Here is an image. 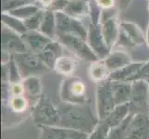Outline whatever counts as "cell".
Returning <instances> with one entry per match:
<instances>
[{
  "label": "cell",
  "instance_id": "1",
  "mask_svg": "<svg viewBox=\"0 0 149 139\" xmlns=\"http://www.w3.org/2000/svg\"><path fill=\"white\" fill-rule=\"evenodd\" d=\"M58 108L59 110L58 126L89 135L99 122L98 118L92 112L88 103L84 105H74L61 102Z\"/></svg>",
  "mask_w": 149,
  "mask_h": 139
},
{
  "label": "cell",
  "instance_id": "2",
  "mask_svg": "<svg viewBox=\"0 0 149 139\" xmlns=\"http://www.w3.org/2000/svg\"><path fill=\"white\" fill-rule=\"evenodd\" d=\"M33 122L39 127L58 126L59 110L48 97L42 96L35 102L31 110Z\"/></svg>",
  "mask_w": 149,
  "mask_h": 139
},
{
  "label": "cell",
  "instance_id": "3",
  "mask_svg": "<svg viewBox=\"0 0 149 139\" xmlns=\"http://www.w3.org/2000/svg\"><path fill=\"white\" fill-rule=\"evenodd\" d=\"M60 99L69 104H86L87 93L85 84L78 77H67L60 87Z\"/></svg>",
  "mask_w": 149,
  "mask_h": 139
},
{
  "label": "cell",
  "instance_id": "4",
  "mask_svg": "<svg viewBox=\"0 0 149 139\" xmlns=\"http://www.w3.org/2000/svg\"><path fill=\"white\" fill-rule=\"evenodd\" d=\"M56 35L59 43L64 45L67 49H69L71 53H73L78 59L84 61H89V62L100 60L98 57L92 50L86 40L67 34L56 33Z\"/></svg>",
  "mask_w": 149,
  "mask_h": 139
},
{
  "label": "cell",
  "instance_id": "5",
  "mask_svg": "<svg viewBox=\"0 0 149 139\" xmlns=\"http://www.w3.org/2000/svg\"><path fill=\"white\" fill-rule=\"evenodd\" d=\"M22 79L30 76L39 75V73H47L50 69L45 65L37 55L32 52H25L12 55Z\"/></svg>",
  "mask_w": 149,
  "mask_h": 139
},
{
  "label": "cell",
  "instance_id": "6",
  "mask_svg": "<svg viewBox=\"0 0 149 139\" xmlns=\"http://www.w3.org/2000/svg\"><path fill=\"white\" fill-rule=\"evenodd\" d=\"M116 104L112 92V82L109 79L97 84L96 86V112L97 118L105 120L115 109Z\"/></svg>",
  "mask_w": 149,
  "mask_h": 139
},
{
  "label": "cell",
  "instance_id": "7",
  "mask_svg": "<svg viewBox=\"0 0 149 139\" xmlns=\"http://www.w3.org/2000/svg\"><path fill=\"white\" fill-rule=\"evenodd\" d=\"M143 43H145V36L137 25L128 22H120V35L115 46H119L124 49H131L136 48Z\"/></svg>",
  "mask_w": 149,
  "mask_h": 139
},
{
  "label": "cell",
  "instance_id": "8",
  "mask_svg": "<svg viewBox=\"0 0 149 139\" xmlns=\"http://www.w3.org/2000/svg\"><path fill=\"white\" fill-rule=\"evenodd\" d=\"M55 17L56 33L75 35V36L87 40L88 31L84 28L80 20L70 17L63 11L55 12Z\"/></svg>",
  "mask_w": 149,
  "mask_h": 139
},
{
  "label": "cell",
  "instance_id": "9",
  "mask_svg": "<svg viewBox=\"0 0 149 139\" xmlns=\"http://www.w3.org/2000/svg\"><path fill=\"white\" fill-rule=\"evenodd\" d=\"M149 83L145 80H138L132 83V94L130 98L131 113L146 112L148 106Z\"/></svg>",
  "mask_w": 149,
  "mask_h": 139
},
{
  "label": "cell",
  "instance_id": "10",
  "mask_svg": "<svg viewBox=\"0 0 149 139\" xmlns=\"http://www.w3.org/2000/svg\"><path fill=\"white\" fill-rule=\"evenodd\" d=\"M2 51L7 55L28 52V47L22 37L16 32L3 25L2 26Z\"/></svg>",
  "mask_w": 149,
  "mask_h": 139
},
{
  "label": "cell",
  "instance_id": "11",
  "mask_svg": "<svg viewBox=\"0 0 149 139\" xmlns=\"http://www.w3.org/2000/svg\"><path fill=\"white\" fill-rule=\"evenodd\" d=\"M125 139H149V115L146 112L132 115Z\"/></svg>",
  "mask_w": 149,
  "mask_h": 139
},
{
  "label": "cell",
  "instance_id": "12",
  "mask_svg": "<svg viewBox=\"0 0 149 139\" xmlns=\"http://www.w3.org/2000/svg\"><path fill=\"white\" fill-rule=\"evenodd\" d=\"M87 43L90 45L92 50L98 57L100 60L107 58V56L110 53V49L107 46L104 35L102 33L101 24H90L87 35Z\"/></svg>",
  "mask_w": 149,
  "mask_h": 139
},
{
  "label": "cell",
  "instance_id": "13",
  "mask_svg": "<svg viewBox=\"0 0 149 139\" xmlns=\"http://www.w3.org/2000/svg\"><path fill=\"white\" fill-rule=\"evenodd\" d=\"M41 135L39 139H87L88 135L83 132L69 129L62 126L39 127Z\"/></svg>",
  "mask_w": 149,
  "mask_h": 139
},
{
  "label": "cell",
  "instance_id": "14",
  "mask_svg": "<svg viewBox=\"0 0 149 139\" xmlns=\"http://www.w3.org/2000/svg\"><path fill=\"white\" fill-rule=\"evenodd\" d=\"M22 37L26 44L29 52L38 55L40 52L47 47V45L53 39L50 38L39 31H28L26 34L22 35Z\"/></svg>",
  "mask_w": 149,
  "mask_h": 139
},
{
  "label": "cell",
  "instance_id": "15",
  "mask_svg": "<svg viewBox=\"0 0 149 139\" xmlns=\"http://www.w3.org/2000/svg\"><path fill=\"white\" fill-rule=\"evenodd\" d=\"M102 60L110 73L132 63V59L130 54L122 49L110 51V53L107 56V58Z\"/></svg>",
  "mask_w": 149,
  "mask_h": 139
},
{
  "label": "cell",
  "instance_id": "16",
  "mask_svg": "<svg viewBox=\"0 0 149 139\" xmlns=\"http://www.w3.org/2000/svg\"><path fill=\"white\" fill-rule=\"evenodd\" d=\"M100 24L102 26V33L103 35H104L105 41L107 46H109V48L111 50L115 46L118 38H119L120 22H119L118 18L114 16L101 22Z\"/></svg>",
  "mask_w": 149,
  "mask_h": 139
},
{
  "label": "cell",
  "instance_id": "17",
  "mask_svg": "<svg viewBox=\"0 0 149 139\" xmlns=\"http://www.w3.org/2000/svg\"><path fill=\"white\" fill-rule=\"evenodd\" d=\"M37 56L50 70H54L56 61L62 56V45L59 43V41L53 39Z\"/></svg>",
  "mask_w": 149,
  "mask_h": 139
},
{
  "label": "cell",
  "instance_id": "18",
  "mask_svg": "<svg viewBox=\"0 0 149 139\" xmlns=\"http://www.w3.org/2000/svg\"><path fill=\"white\" fill-rule=\"evenodd\" d=\"M22 84L24 88V95L27 98L37 101L42 96L43 83L39 75L27 77L22 80Z\"/></svg>",
  "mask_w": 149,
  "mask_h": 139
},
{
  "label": "cell",
  "instance_id": "19",
  "mask_svg": "<svg viewBox=\"0 0 149 139\" xmlns=\"http://www.w3.org/2000/svg\"><path fill=\"white\" fill-rule=\"evenodd\" d=\"M90 11V0H70L63 12L69 16L81 20L86 17Z\"/></svg>",
  "mask_w": 149,
  "mask_h": 139
},
{
  "label": "cell",
  "instance_id": "20",
  "mask_svg": "<svg viewBox=\"0 0 149 139\" xmlns=\"http://www.w3.org/2000/svg\"><path fill=\"white\" fill-rule=\"evenodd\" d=\"M143 63H145V61L132 62L120 70L113 71L109 75L107 79L112 82H127V83H129L130 79L139 71Z\"/></svg>",
  "mask_w": 149,
  "mask_h": 139
},
{
  "label": "cell",
  "instance_id": "21",
  "mask_svg": "<svg viewBox=\"0 0 149 139\" xmlns=\"http://www.w3.org/2000/svg\"><path fill=\"white\" fill-rule=\"evenodd\" d=\"M112 92L116 106L129 103L132 94V83L112 82Z\"/></svg>",
  "mask_w": 149,
  "mask_h": 139
},
{
  "label": "cell",
  "instance_id": "22",
  "mask_svg": "<svg viewBox=\"0 0 149 139\" xmlns=\"http://www.w3.org/2000/svg\"><path fill=\"white\" fill-rule=\"evenodd\" d=\"M131 114H132L131 106L129 102V103H125V104H122V105L116 106L115 109L111 111L110 114L105 119V121L112 129V128L120 125V123Z\"/></svg>",
  "mask_w": 149,
  "mask_h": 139
},
{
  "label": "cell",
  "instance_id": "23",
  "mask_svg": "<svg viewBox=\"0 0 149 139\" xmlns=\"http://www.w3.org/2000/svg\"><path fill=\"white\" fill-rule=\"evenodd\" d=\"M77 66H78V61L75 59L68 56H61L56 61L54 70L61 75L70 77L76 71Z\"/></svg>",
  "mask_w": 149,
  "mask_h": 139
},
{
  "label": "cell",
  "instance_id": "24",
  "mask_svg": "<svg viewBox=\"0 0 149 139\" xmlns=\"http://www.w3.org/2000/svg\"><path fill=\"white\" fill-rule=\"evenodd\" d=\"M39 32L44 34L45 35L54 38V36L56 34V17L55 12L52 10L45 9L44 19L41 26L39 28Z\"/></svg>",
  "mask_w": 149,
  "mask_h": 139
},
{
  "label": "cell",
  "instance_id": "25",
  "mask_svg": "<svg viewBox=\"0 0 149 139\" xmlns=\"http://www.w3.org/2000/svg\"><path fill=\"white\" fill-rule=\"evenodd\" d=\"M88 73L90 79L97 84L107 80L110 74L109 71L107 70L103 60H97L95 62H92L91 66L89 67Z\"/></svg>",
  "mask_w": 149,
  "mask_h": 139
},
{
  "label": "cell",
  "instance_id": "26",
  "mask_svg": "<svg viewBox=\"0 0 149 139\" xmlns=\"http://www.w3.org/2000/svg\"><path fill=\"white\" fill-rule=\"evenodd\" d=\"M2 23L5 26L8 27L9 29H11L14 32L19 34V35H23L28 32L22 20H19L6 12L2 13Z\"/></svg>",
  "mask_w": 149,
  "mask_h": 139
},
{
  "label": "cell",
  "instance_id": "27",
  "mask_svg": "<svg viewBox=\"0 0 149 139\" xmlns=\"http://www.w3.org/2000/svg\"><path fill=\"white\" fill-rule=\"evenodd\" d=\"M40 10H41V8H39L37 4H29V5H25V6H22L20 8H18L16 9H13L9 12H6V13H8L19 20H24L30 17L33 16L34 14H36L38 11H40Z\"/></svg>",
  "mask_w": 149,
  "mask_h": 139
},
{
  "label": "cell",
  "instance_id": "28",
  "mask_svg": "<svg viewBox=\"0 0 149 139\" xmlns=\"http://www.w3.org/2000/svg\"><path fill=\"white\" fill-rule=\"evenodd\" d=\"M8 106L14 113L22 114L28 109V98L25 96H12L9 100Z\"/></svg>",
  "mask_w": 149,
  "mask_h": 139
},
{
  "label": "cell",
  "instance_id": "29",
  "mask_svg": "<svg viewBox=\"0 0 149 139\" xmlns=\"http://www.w3.org/2000/svg\"><path fill=\"white\" fill-rule=\"evenodd\" d=\"M111 127L107 124L105 120L99 121L95 129L88 135L87 139H107Z\"/></svg>",
  "mask_w": 149,
  "mask_h": 139
},
{
  "label": "cell",
  "instance_id": "30",
  "mask_svg": "<svg viewBox=\"0 0 149 139\" xmlns=\"http://www.w3.org/2000/svg\"><path fill=\"white\" fill-rule=\"evenodd\" d=\"M132 114L128 116L120 125L112 128L109 132V135L107 139H125L128 126H129L131 119H132Z\"/></svg>",
  "mask_w": 149,
  "mask_h": 139
},
{
  "label": "cell",
  "instance_id": "31",
  "mask_svg": "<svg viewBox=\"0 0 149 139\" xmlns=\"http://www.w3.org/2000/svg\"><path fill=\"white\" fill-rule=\"evenodd\" d=\"M45 10L41 9L36 14H34L33 16L30 17L26 20H24V25L26 26L28 31H39V28L41 26L44 19Z\"/></svg>",
  "mask_w": 149,
  "mask_h": 139
},
{
  "label": "cell",
  "instance_id": "32",
  "mask_svg": "<svg viewBox=\"0 0 149 139\" xmlns=\"http://www.w3.org/2000/svg\"><path fill=\"white\" fill-rule=\"evenodd\" d=\"M8 71H9V80H8V83L9 84H19V83H22V77L20 75L19 73V70L18 68V66L15 62L14 59L10 58V60L8 61Z\"/></svg>",
  "mask_w": 149,
  "mask_h": 139
},
{
  "label": "cell",
  "instance_id": "33",
  "mask_svg": "<svg viewBox=\"0 0 149 139\" xmlns=\"http://www.w3.org/2000/svg\"><path fill=\"white\" fill-rule=\"evenodd\" d=\"M32 3L33 2L30 0H2V11L3 13L9 12L13 9Z\"/></svg>",
  "mask_w": 149,
  "mask_h": 139
},
{
  "label": "cell",
  "instance_id": "34",
  "mask_svg": "<svg viewBox=\"0 0 149 139\" xmlns=\"http://www.w3.org/2000/svg\"><path fill=\"white\" fill-rule=\"evenodd\" d=\"M101 8L97 5L95 0H90V11L89 15L92 19V24H99L101 20Z\"/></svg>",
  "mask_w": 149,
  "mask_h": 139
},
{
  "label": "cell",
  "instance_id": "35",
  "mask_svg": "<svg viewBox=\"0 0 149 139\" xmlns=\"http://www.w3.org/2000/svg\"><path fill=\"white\" fill-rule=\"evenodd\" d=\"M138 80H145V81L149 80V60L145 61V63L143 64L139 71L130 79L129 83H132V82Z\"/></svg>",
  "mask_w": 149,
  "mask_h": 139
},
{
  "label": "cell",
  "instance_id": "36",
  "mask_svg": "<svg viewBox=\"0 0 149 139\" xmlns=\"http://www.w3.org/2000/svg\"><path fill=\"white\" fill-rule=\"evenodd\" d=\"M70 0H54L52 5L48 8L49 10H52L54 12L56 11H63L67 5L69 4Z\"/></svg>",
  "mask_w": 149,
  "mask_h": 139
},
{
  "label": "cell",
  "instance_id": "37",
  "mask_svg": "<svg viewBox=\"0 0 149 139\" xmlns=\"http://www.w3.org/2000/svg\"><path fill=\"white\" fill-rule=\"evenodd\" d=\"M10 90L12 96H24V88L22 83L10 84Z\"/></svg>",
  "mask_w": 149,
  "mask_h": 139
},
{
  "label": "cell",
  "instance_id": "38",
  "mask_svg": "<svg viewBox=\"0 0 149 139\" xmlns=\"http://www.w3.org/2000/svg\"><path fill=\"white\" fill-rule=\"evenodd\" d=\"M95 1L103 10L115 8V0H95Z\"/></svg>",
  "mask_w": 149,
  "mask_h": 139
},
{
  "label": "cell",
  "instance_id": "39",
  "mask_svg": "<svg viewBox=\"0 0 149 139\" xmlns=\"http://www.w3.org/2000/svg\"><path fill=\"white\" fill-rule=\"evenodd\" d=\"M37 1H38V4H37L38 6H41V7L48 9L51 5H52L54 0H37Z\"/></svg>",
  "mask_w": 149,
  "mask_h": 139
},
{
  "label": "cell",
  "instance_id": "40",
  "mask_svg": "<svg viewBox=\"0 0 149 139\" xmlns=\"http://www.w3.org/2000/svg\"><path fill=\"white\" fill-rule=\"evenodd\" d=\"M132 1V0H119L120 2V7L122 10H124L128 8V6H129L130 2Z\"/></svg>",
  "mask_w": 149,
  "mask_h": 139
},
{
  "label": "cell",
  "instance_id": "41",
  "mask_svg": "<svg viewBox=\"0 0 149 139\" xmlns=\"http://www.w3.org/2000/svg\"><path fill=\"white\" fill-rule=\"evenodd\" d=\"M146 41H147V45L149 47V25H148V29H147V33H146Z\"/></svg>",
  "mask_w": 149,
  "mask_h": 139
},
{
  "label": "cell",
  "instance_id": "42",
  "mask_svg": "<svg viewBox=\"0 0 149 139\" xmlns=\"http://www.w3.org/2000/svg\"><path fill=\"white\" fill-rule=\"evenodd\" d=\"M148 106H149V96H148Z\"/></svg>",
  "mask_w": 149,
  "mask_h": 139
}]
</instances>
